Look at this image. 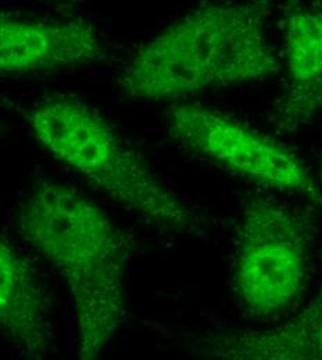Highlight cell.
<instances>
[{
  "instance_id": "cell-1",
  "label": "cell",
  "mask_w": 322,
  "mask_h": 360,
  "mask_svg": "<svg viewBox=\"0 0 322 360\" xmlns=\"http://www.w3.org/2000/svg\"><path fill=\"white\" fill-rule=\"evenodd\" d=\"M18 233L64 280L75 317L77 354L97 359L125 319L128 243L114 221L75 187L41 180L24 197Z\"/></svg>"
},
{
  "instance_id": "cell-2",
  "label": "cell",
  "mask_w": 322,
  "mask_h": 360,
  "mask_svg": "<svg viewBox=\"0 0 322 360\" xmlns=\"http://www.w3.org/2000/svg\"><path fill=\"white\" fill-rule=\"evenodd\" d=\"M280 64L259 10L207 4L140 46L117 78L139 101H171L275 75Z\"/></svg>"
},
{
  "instance_id": "cell-3",
  "label": "cell",
  "mask_w": 322,
  "mask_h": 360,
  "mask_svg": "<svg viewBox=\"0 0 322 360\" xmlns=\"http://www.w3.org/2000/svg\"><path fill=\"white\" fill-rule=\"evenodd\" d=\"M27 121L41 147L111 201L167 230L193 229L192 210L88 103L68 94L49 96L30 108Z\"/></svg>"
},
{
  "instance_id": "cell-4",
  "label": "cell",
  "mask_w": 322,
  "mask_h": 360,
  "mask_svg": "<svg viewBox=\"0 0 322 360\" xmlns=\"http://www.w3.org/2000/svg\"><path fill=\"white\" fill-rule=\"evenodd\" d=\"M310 268L311 238L304 221L271 197L246 201L236 227L232 270L242 308L259 320L286 314L306 291Z\"/></svg>"
},
{
  "instance_id": "cell-5",
  "label": "cell",
  "mask_w": 322,
  "mask_h": 360,
  "mask_svg": "<svg viewBox=\"0 0 322 360\" xmlns=\"http://www.w3.org/2000/svg\"><path fill=\"white\" fill-rule=\"evenodd\" d=\"M166 125L177 143L211 164L322 207V187L300 157L246 122L207 105L185 103L167 112Z\"/></svg>"
},
{
  "instance_id": "cell-6",
  "label": "cell",
  "mask_w": 322,
  "mask_h": 360,
  "mask_svg": "<svg viewBox=\"0 0 322 360\" xmlns=\"http://www.w3.org/2000/svg\"><path fill=\"white\" fill-rule=\"evenodd\" d=\"M103 57L101 38L85 20L39 21L6 13L0 15L1 75L92 65Z\"/></svg>"
},
{
  "instance_id": "cell-7",
  "label": "cell",
  "mask_w": 322,
  "mask_h": 360,
  "mask_svg": "<svg viewBox=\"0 0 322 360\" xmlns=\"http://www.w3.org/2000/svg\"><path fill=\"white\" fill-rule=\"evenodd\" d=\"M285 84L274 105L280 132H297L322 117V8L297 6L282 28Z\"/></svg>"
},
{
  "instance_id": "cell-8",
  "label": "cell",
  "mask_w": 322,
  "mask_h": 360,
  "mask_svg": "<svg viewBox=\"0 0 322 360\" xmlns=\"http://www.w3.org/2000/svg\"><path fill=\"white\" fill-rule=\"evenodd\" d=\"M0 326L20 356L44 359L50 345V308L34 265L6 236L0 240Z\"/></svg>"
},
{
  "instance_id": "cell-9",
  "label": "cell",
  "mask_w": 322,
  "mask_h": 360,
  "mask_svg": "<svg viewBox=\"0 0 322 360\" xmlns=\"http://www.w3.org/2000/svg\"><path fill=\"white\" fill-rule=\"evenodd\" d=\"M203 355L230 360H322V277L313 298L290 320L216 338Z\"/></svg>"
},
{
  "instance_id": "cell-10",
  "label": "cell",
  "mask_w": 322,
  "mask_h": 360,
  "mask_svg": "<svg viewBox=\"0 0 322 360\" xmlns=\"http://www.w3.org/2000/svg\"><path fill=\"white\" fill-rule=\"evenodd\" d=\"M321 175H322V164H321Z\"/></svg>"
}]
</instances>
